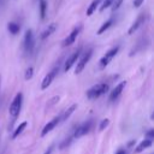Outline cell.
Listing matches in <instances>:
<instances>
[{
  "mask_svg": "<svg viewBox=\"0 0 154 154\" xmlns=\"http://www.w3.org/2000/svg\"><path fill=\"white\" fill-rule=\"evenodd\" d=\"M108 89H109V87L107 83H99V84H95L91 88H89L87 90L85 95L89 100H95V99H99L100 96H102L103 94H106L108 91Z\"/></svg>",
  "mask_w": 154,
  "mask_h": 154,
  "instance_id": "1",
  "label": "cell"
},
{
  "mask_svg": "<svg viewBox=\"0 0 154 154\" xmlns=\"http://www.w3.org/2000/svg\"><path fill=\"white\" fill-rule=\"evenodd\" d=\"M22 105H23V94L19 91L14 95V97L10 105V108H8V113L13 119H16L19 116L20 109H22Z\"/></svg>",
  "mask_w": 154,
  "mask_h": 154,
  "instance_id": "2",
  "label": "cell"
},
{
  "mask_svg": "<svg viewBox=\"0 0 154 154\" xmlns=\"http://www.w3.org/2000/svg\"><path fill=\"white\" fill-rule=\"evenodd\" d=\"M91 57H93V48H88L84 53H81V55H79V58L76 63V69H75L76 75H79L84 70V67L87 66V64L89 63Z\"/></svg>",
  "mask_w": 154,
  "mask_h": 154,
  "instance_id": "3",
  "label": "cell"
},
{
  "mask_svg": "<svg viewBox=\"0 0 154 154\" xmlns=\"http://www.w3.org/2000/svg\"><path fill=\"white\" fill-rule=\"evenodd\" d=\"M118 52H119V46H114L111 49H108L106 52V54L102 55L101 59L99 60V67H100V70L106 69V66L112 61V59L118 54Z\"/></svg>",
  "mask_w": 154,
  "mask_h": 154,
  "instance_id": "4",
  "label": "cell"
},
{
  "mask_svg": "<svg viewBox=\"0 0 154 154\" xmlns=\"http://www.w3.org/2000/svg\"><path fill=\"white\" fill-rule=\"evenodd\" d=\"M23 47H24V52L26 54H31L35 48V36H34V31L31 29H28L24 34Z\"/></svg>",
  "mask_w": 154,
  "mask_h": 154,
  "instance_id": "5",
  "label": "cell"
},
{
  "mask_svg": "<svg viewBox=\"0 0 154 154\" xmlns=\"http://www.w3.org/2000/svg\"><path fill=\"white\" fill-rule=\"evenodd\" d=\"M91 126H93V120H91V119L84 122L83 124H81L79 126H77V129L75 130L72 137H73V138H79V137L87 135V134L91 130Z\"/></svg>",
  "mask_w": 154,
  "mask_h": 154,
  "instance_id": "6",
  "label": "cell"
},
{
  "mask_svg": "<svg viewBox=\"0 0 154 154\" xmlns=\"http://www.w3.org/2000/svg\"><path fill=\"white\" fill-rule=\"evenodd\" d=\"M81 31H82V25H77V26H75V28L72 29V31L64 38L61 46H63V47H69V46H71L72 43H75V41H76L77 36L81 34Z\"/></svg>",
  "mask_w": 154,
  "mask_h": 154,
  "instance_id": "7",
  "label": "cell"
},
{
  "mask_svg": "<svg viewBox=\"0 0 154 154\" xmlns=\"http://www.w3.org/2000/svg\"><path fill=\"white\" fill-rule=\"evenodd\" d=\"M81 53H82V47H78L77 49H75V51L71 53V55L66 59V61H65V64H64V71H65V72H67V71L77 63V60H78Z\"/></svg>",
  "mask_w": 154,
  "mask_h": 154,
  "instance_id": "8",
  "label": "cell"
},
{
  "mask_svg": "<svg viewBox=\"0 0 154 154\" xmlns=\"http://www.w3.org/2000/svg\"><path fill=\"white\" fill-rule=\"evenodd\" d=\"M58 72H59V65L54 66V67L43 77V79H42V82H41V89H42V90L47 89V88L52 84V82H53V79L55 78V76H57Z\"/></svg>",
  "mask_w": 154,
  "mask_h": 154,
  "instance_id": "9",
  "label": "cell"
},
{
  "mask_svg": "<svg viewBox=\"0 0 154 154\" xmlns=\"http://www.w3.org/2000/svg\"><path fill=\"white\" fill-rule=\"evenodd\" d=\"M125 85H126V82L125 81H122V82H119L113 89H112V91L109 93V101H116L120 95H122V93H123V90H124V88H125Z\"/></svg>",
  "mask_w": 154,
  "mask_h": 154,
  "instance_id": "10",
  "label": "cell"
},
{
  "mask_svg": "<svg viewBox=\"0 0 154 154\" xmlns=\"http://www.w3.org/2000/svg\"><path fill=\"white\" fill-rule=\"evenodd\" d=\"M60 124V119H59V116H57V117H54L52 120H49L45 126H43V129H42V131H41V137H45L48 132H51L55 126H58Z\"/></svg>",
  "mask_w": 154,
  "mask_h": 154,
  "instance_id": "11",
  "label": "cell"
},
{
  "mask_svg": "<svg viewBox=\"0 0 154 154\" xmlns=\"http://www.w3.org/2000/svg\"><path fill=\"white\" fill-rule=\"evenodd\" d=\"M146 19H147V14H144V13H141L138 17H137V19L131 24V26L129 28V30H128V34L129 35H132L142 24H144V22H146Z\"/></svg>",
  "mask_w": 154,
  "mask_h": 154,
  "instance_id": "12",
  "label": "cell"
},
{
  "mask_svg": "<svg viewBox=\"0 0 154 154\" xmlns=\"http://www.w3.org/2000/svg\"><path fill=\"white\" fill-rule=\"evenodd\" d=\"M147 46H148V40H147V38H144V37H142V38L136 43V46H134V47H132V49L130 51V54H129V55H130V57H132V55H135L136 53L144 51Z\"/></svg>",
  "mask_w": 154,
  "mask_h": 154,
  "instance_id": "13",
  "label": "cell"
},
{
  "mask_svg": "<svg viewBox=\"0 0 154 154\" xmlns=\"http://www.w3.org/2000/svg\"><path fill=\"white\" fill-rule=\"evenodd\" d=\"M76 108H77V105H76V103H73V105H71V106H70L67 109H65V111H64L61 114H59L60 124H61V123H64L65 120H67V119L70 118V116H71V114L75 112V109H76Z\"/></svg>",
  "mask_w": 154,
  "mask_h": 154,
  "instance_id": "14",
  "label": "cell"
},
{
  "mask_svg": "<svg viewBox=\"0 0 154 154\" xmlns=\"http://www.w3.org/2000/svg\"><path fill=\"white\" fill-rule=\"evenodd\" d=\"M55 29H57V24H55V23H51V24H48V26L41 32L40 38H41V40H46L47 37H49V36L55 31Z\"/></svg>",
  "mask_w": 154,
  "mask_h": 154,
  "instance_id": "15",
  "label": "cell"
},
{
  "mask_svg": "<svg viewBox=\"0 0 154 154\" xmlns=\"http://www.w3.org/2000/svg\"><path fill=\"white\" fill-rule=\"evenodd\" d=\"M153 144V141L152 140H148V138H146V140H143V141H141L138 144H137V147L135 148V153L136 154H138V153H141V152H143L144 149H147V148H149L150 146Z\"/></svg>",
  "mask_w": 154,
  "mask_h": 154,
  "instance_id": "16",
  "label": "cell"
},
{
  "mask_svg": "<svg viewBox=\"0 0 154 154\" xmlns=\"http://www.w3.org/2000/svg\"><path fill=\"white\" fill-rule=\"evenodd\" d=\"M7 30L12 34V35H17L20 31V25L16 22H8L7 23Z\"/></svg>",
  "mask_w": 154,
  "mask_h": 154,
  "instance_id": "17",
  "label": "cell"
},
{
  "mask_svg": "<svg viewBox=\"0 0 154 154\" xmlns=\"http://www.w3.org/2000/svg\"><path fill=\"white\" fill-rule=\"evenodd\" d=\"M101 1H102V0H93V1L90 2V5L88 6V8H87V16H91V14L96 11V8L100 6Z\"/></svg>",
  "mask_w": 154,
  "mask_h": 154,
  "instance_id": "18",
  "label": "cell"
},
{
  "mask_svg": "<svg viewBox=\"0 0 154 154\" xmlns=\"http://www.w3.org/2000/svg\"><path fill=\"white\" fill-rule=\"evenodd\" d=\"M113 23H114V19H113V18H109L108 20H106V22H105V23L99 28V30H97V32H96V34H97V35L103 34L106 30H108V29L111 28V25H112Z\"/></svg>",
  "mask_w": 154,
  "mask_h": 154,
  "instance_id": "19",
  "label": "cell"
},
{
  "mask_svg": "<svg viewBox=\"0 0 154 154\" xmlns=\"http://www.w3.org/2000/svg\"><path fill=\"white\" fill-rule=\"evenodd\" d=\"M26 125H28V123L26 122H22L17 128H16V130L13 131V134H12V138L14 140V138H17L24 130H25V128H26Z\"/></svg>",
  "mask_w": 154,
  "mask_h": 154,
  "instance_id": "20",
  "label": "cell"
},
{
  "mask_svg": "<svg viewBox=\"0 0 154 154\" xmlns=\"http://www.w3.org/2000/svg\"><path fill=\"white\" fill-rule=\"evenodd\" d=\"M47 1L46 0H40L38 1V8H40V17L41 19L46 18V13H47Z\"/></svg>",
  "mask_w": 154,
  "mask_h": 154,
  "instance_id": "21",
  "label": "cell"
},
{
  "mask_svg": "<svg viewBox=\"0 0 154 154\" xmlns=\"http://www.w3.org/2000/svg\"><path fill=\"white\" fill-rule=\"evenodd\" d=\"M113 1L114 0H103V1H101V4H100V12H103L106 8L111 7V5L113 4Z\"/></svg>",
  "mask_w": 154,
  "mask_h": 154,
  "instance_id": "22",
  "label": "cell"
},
{
  "mask_svg": "<svg viewBox=\"0 0 154 154\" xmlns=\"http://www.w3.org/2000/svg\"><path fill=\"white\" fill-rule=\"evenodd\" d=\"M32 76H34V67H32V66H29V67L25 70L24 78H25V81H29V79L32 78Z\"/></svg>",
  "mask_w": 154,
  "mask_h": 154,
  "instance_id": "23",
  "label": "cell"
},
{
  "mask_svg": "<svg viewBox=\"0 0 154 154\" xmlns=\"http://www.w3.org/2000/svg\"><path fill=\"white\" fill-rule=\"evenodd\" d=\"M72 140H73V137H72V136H70L69 138H65V140H64V141L61 142V144L59 146V148H60V149H65L66 147H69V146L71 144Z\"/></svg>",
  "mask_w": 154,
  "mask_h": 154,
  "instance_id": "24",
  "label": "cell"
},
{
  "mask_svg": "<svg viewBox=\"0 0 154 154\" xmlns=\"http://www.w3.org/2000/svg\"><path fill=\"white\" fill-rule=\"evenodd\" d=\"M108 125H109V119H108V118L102 119V120H101V123H100V125H99V130H100V131H102V130H105Z\"/></svg>",
  "mask_w": 154,
  "mask_h": 154,
  "instance_id": "25",
  "label": "cell"
},
{
  "mask_svg": "<svg viewBox=\"0 0 154 154\" xmlns=\"http://www.w3.org/2000/svg\"><path fill=\"white\" fill-rule=\"evenodd\" d=\"M122 4H123V0H114V1H113V4L111 5L112 11H113V12H114V11H117V10L122 6Z\"/></svg>",
  "mask_w": 154,
  "mask_h": 154,
  "instance_id": "26",
  "label": "cell"
},
{
  "mask_svg": "<svg viewBox=\"0 0 154 154\" xmlns=\"http://www.w3.org/2000/svg\"><path fill=\"white\" fill-rule=\"evenodd\" d=\"M146 138L153 141V138H154V130H153V129H149V131H147V134H146Z\"/></svg>",
  "mask_w": 154,
  "mask_h": 154,
  "instance_id": "27",
  "label": "cell"
},
{
  "mask_svg": "<svg viewBox=\"0 0 154 154\" xmlns=\"http://www.w3.org/2000/svg\"><path fill=\"white\" fill-rule=\"evenodd\" d=\"M59 100H60V97H59V96H54V97L51 100V103H48L47 106H48V107H51L52 105H55L57 102H59Z\"/></svg>",
  "mask_w": 154,
  "mask_h": 154,
  "instance_id": "28",
  "label": "cell"
},
{
  "mask_svg": "<svg viewBox=\"0 0 154 154\" xmlns=\"http://www.w3.org/2000/svg\"><path fill=\"white\" fill-rule=\"evenodd\" d=\"M143 1H144V0H134V7L138 8V7L143 4Z\"/></svg>",
  "mask_w": 154,
  "mask_h": 154,
  "instance_id": "29",
  "label": "cell"
},
{
  "mask_svg": "<svg viewBox=\"0 0 154 154\" xmlns=\"http://www.w3.org/2000/svg\"><path fill=\"white\" fill-rule=\"evenodd\" d=\"M116 154H126V149L120 148V149H118V150L116 152Z\"/></svg>",
  "mask_w": 154,
  "mask_h": 154,
  "instance_id": "30",
  "label": "cell"
},
{
  "mask_svg": "<svg viewBox=\"0 0 154 154\" xmlns=\"http://www.w3.org/2000/svg\"><path fill=\"white\" fill-rule=\"evenodd\" d=\"M53 148H54V147H53V146H51V147H49V148H48V149H47V150H46L43 154H52V152H53Z\"/></svg>",
  "mask_w": 154,
  "mask_h": 154,
  "instance_id": "31",
  "label": "cell"
},
{
  "mask_svg": "<svg viewBox=\"0 0 154 154\" xmlns=\"http://www.w3.org/2000/svg\"><path fill=\"white\" fill-rule=\"evenodd\" d=\"M0 82H1V76H0Z\"/></svg>",
  "mask_w": 154,
  "mask_h": 154,
  "instance_id": "32",
  "label": "cell"
}]
</instances>
